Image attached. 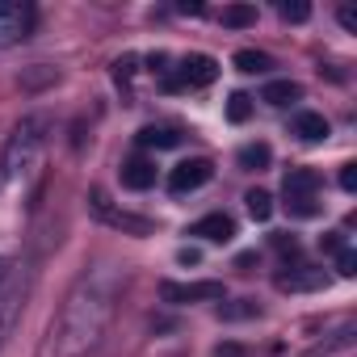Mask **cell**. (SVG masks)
Returning a JSON list of instances; mask_svg holds the SVG:
<instances>
[{
  "instance_id": "cell-1",
  "label": "cell",
  "mask_w": 357,
  "mask_h": 357,
  "mask_svg": "<svg viewBox=\"0 0 357 357\" xmlns=\"http://www.w3.org/2000/svg\"><path fill=\"white\" fill-rule=\"evenodd\" d=\"M122 286H126V278L114 265H93L89 273H80V282L72 286V294L59 311V324L51 332V357H84L89 349H97L114 319Z\"/></svg>"
},
{
  "instance_id": "cell-2",
  "label": "cell",
  "mask_w": 357,
  "mask_h": 357,
  "mask_svg": "<svg viewBox=\"0 0 357 357\" xmlns=\"http://www.w3.org/2000/svg\"><path fill=\"white\" fill-rule=\"evenodd\" d=\"M47 139H51V118H47V114H26V118L13 126L9 143H5L0 176H5V181H17V176H26V172L38 164V155H43Z\"/></svg>"
},
{
  "instance_id": "cell-3",
  "label": "cell",
  "mask_w": 357,
  "mask_h": 357,
  "mask_svg": "<svg viewBox=\"0 0 357 357\" xmlns=\"http://www.w3.org/2000/svg\"><path fill=\"white\" fill-rule=\"evenodd\" d=\"M89 211H93L105 227H114V231H122V236H155V223H151V219H143V215H135V211L118 206L101 185H97V190H89Z\"/></svg>"
},
{
  "instance_id": "cell-4",
  "label": "cell",
  "mask_w": 357,
  "mask_h": 357,
  "mask_svg": "<svg viewBox=\"0 0 357 357\" xmlns=\"http://www.w3.org/2000/svg\"><path fill=\"white\" fill-rule=\"evenodd\" d=\"M219 80V63L211 55H185L181 63H176L172 76H164V89L168 93H181V89H206Z\"/></svg>"
},
{
  "instance_id": "cell-5",
  "label": "cell",
  "mask_w": 357,
  "mask_h": 357,
  "mask_svg": "<svg viewBox=\"0 0 357 357\" xmlns=\"http://www.w3.org/2000/svg\"><path fill=\"white\" fill-rule=\"evenodd\" d=\"M223 282H160V298L172 307L185 303H223Z\"/></svg>"
},
{
  "instance_id": "cell-6",
  "label": "cell",
  "mask_w": 357,
  "mask_h": 357,
  "mask_svg": "<svg viewBox=\"0 0 357 357\" xmlns=\"http://www.w3.org/2000/svg\"><path fill=\"white\" fill-rule=\"evenodd\" d=\"M26 278H17V269H13V278L0 286V349H5V340L13 336V328H17V319H22V311H26Z\"/></svg>"
},
{
  "instance_id": "cell-7",
  "label": "cell",
  "mask_w": 357,
  "mask_h": 357,
  "mask_svg": "<svg viewBox=\"0 0 357 357\" xmlns=\"http://www.w3.org/2000/svg\"><path fill=\"white\" fill-rule=\"evenodd\" d=\"M34 26V9L22 5V0H0V47H13L26 43Z\"/></svg>"
},
{
  "instance_id": "cell-8",
  "label": "cell",
  "mask_w": 357,
  "mask_h": 357,
  "mask_svg": "<svg viewBox=\"0 0 357 357\" xmlns=\"http://www.w3.org/2000/svg\"><path fill=\"white\" fill-rule=\"evenodd\" d=\"M211 176H215V164L206 155H194V160H181L168 172V190L172 194H194V190H202L211 181Z\"/></svg>"
},
{
  "instance_id": "cell-9",
  "label": "cell",
  "mask_w": 357,
  "mask_h": 357,
  "mask_svg": "<svg viewBox=\"0 0 357 357\" xmlns=\"http://www.w3.org/2000/svg\"><path fill=\"white\" fill-rule=\"evenodd\" d=\"M332 278L324 273V269H315V265H294L290 273H278L273 278V286L282 290V294H311V290H324Z\"/></svg>"
},
{
  "instance_id": "cell-10",
  "label": "cell",
  "mask_w": 357,
  "mask_h": 357,
  "mask_svg": "<svg viewBox=\"0 0 357 357\" xmlns=\"http://www.w3.org/2000/svg\"><path fill=\"white\" fill-rule=\"evenodd\" d=\"M190 236H198V240H211V244H227V240L236 236V223H231V215L215 211V215L198 219V223L190 227Z\"/></svg>"
},
{
  "instance_id": "cell-11",
  "label": "cell",
  "mask_w": 357,
  "mask_h": 357,
  "mask_svg": "<svg viewBox=\"0 0 357 357\" xmlns=\"http://www.w3.org/2000/svg\"><path fill=\"white\" fill-rule=\"evenodd\" d=\"M357 340V324L353 319H340V328L336 332H328V340H319L315 349H307L303 357H332V353H340V349H349Z\"/></svg>"
},
{
  "instance_id": "cell-12",
  "label": "cell",
  "mask_w": 357,
  "mask_h": 357,
  "mask_svg": "<svg viewBox=\"0 0 357 357\" xmlns=\"http://www.w3.org/2000/svg\"><path fill=\"white\" fill-rule=\"evenodd\" d=\"M122 185H126V190H151V185H155V164L143 160V155H130V160L122 164Z\"/></svg>"
},
{
  "instance_id": "cell-13",
  "label": "cell",
  "mask_w": 357,
  "mask_h": 357,
  "mask_svg": "<svg viewBox=\"0 0 357 357\" xmlns=\"http://www.w3.org/2000/svg\"><path fill=\"white\" fill-rule=\"evenodd\" d=\"M282 190H286V198H315L319 172H315V168H290L286 181H282Z\"/></svg>"
},
{
  "instance_id": "cell-14",
  "label": "cell",
  "mask_w": 357,
  "mask_h": 357,
  "mask_svg": "<svg viewBox=\"0 0 357 357\" xmlns=\"http://www.w3.org/2000/svg\"><path fill=\"white\" fill-rule=\"evenodd\" d=\"M294 135H298L303 143H324V139L332 135V126H328V118H324V114L303 109V114L294 118Z\"/></svg>"
},
{
  "instance_id": "cell-15",
  "label": "cell",
  "mask_w": 357,
  "mask_h": 357,
  "mask_svg": "<svg viewBox=\"0 0 357 357\" xmlns=\"http://www.w3.org/2000/svg\"><path fill=\"white\" fill-rule=\"evenodd\" d=\"M135 143H139V147H155V151H168V147H176V143H181V135H176L172 126H143V130L135 135Z\"/></svg>"
},
{
  "instance_id": "cell-16",
  "label": "cell",
  "mask_w": 357,
  "mask_h": 357,
  "mask_svg": "<svg viewBox=\"0 0 357 357\" xmlns=\"http://www.w3.org/2000/svg\"><path fill=\"white\" fill-rule=\"evenodd\" d=\"M236 72H244V76H265V72H273V55H265V51H236Z\"/></svg>"
},
{
  "instance_id": "cell-17",
  "label": "cell",
  "mask_w": 357,
  "mask_h": 357,
  "mask_svg": "<svg viewBox=\"0 0 357 357\" xmlns=\"http://www.w3.org/2000/svg\"><path fill=\"white\" fill-rule=\"evenodd\" d=\"M303 97V84H294V80H269L265 89H261V101L265 105H290V101H298Z\"/></svg>"
},
{
  "instance_id": "cell-18",
  "label": "cell",
  "mask_w": 357,
  "mask_h": 357,
  "mask_svg": "<svg viewBox=\"0 0 357 357\" xmlns=\"http://www.w3.org/2000/svg\"><path fill=\"white\" fill-rule=\"evenodd\" d=\"M236 160H240V168H244V172H261V168H269L273 151H269V143H244Z\"/></svg>"
},
{
  "instance_id": "cell-19",
  "label": "cell",
  "mask_w": 357,
  "mask_h": 357,
  "mask_svg": "<svg viewBox=\"0 0 357 357\" xmlns=\"http://www.w3.org/2000/svg\"><path fill=\"white\" fill-rule=\"evenodd\" d=\"M244 206H248V215H252L257 223H269V219H273V194H269V190H248V194H244Z\"/></svg>"
},
{
  "instance_id": "cell-20",
  "label": "cell",
  "mask_w": 357,
  "mask_h": 357,
  "mask_svg": "<svg viewBox=\"0 0 357 357\" xmlns=\"http://www.w3.org/2000/svg\"><path fill=\"white\" fill-rule=\"evenodd\" d=\"M261 315V303L257 298H236V303H219V319L236 324V319H257Z\"/></svg>"
},
{
  "instance_id": "cell-21",
  "label": "cell",
  "mask_w": 357,
  "mask_h": 357,
  "mask_svg": "<svg viewBox=\"0 0 357 357\" xmlns=\"http://www.w3.org/2000/svg\"><path fill=\"white\" fill-rule=\"evenodd\" d=\"M219 22L227 30H248V26H257V5H227Z\"/></svg>"
},
{
  "instance_id": "cell-22",
  "label": "cell",
  "mask_w": 357,
  "mask_h": 357,
  "mask_svg": "<svg viewBox=\"0 0 357 357\" xmlns=\"http://www.w3.org/2000/svg\"><path fill=\"white\" fill-rule=\"evenodd\" d=\"M55 80H59V72L47 68V63H34L30 72H22V89H43V84H55Z\"/></svg>"
},
{
  "instance_id": "cell-23",
  "label": "cell",
  "mask_w": 357,
  "mask_h": 357,
  "mask_svg": "<svg viewBox=\"0 0 357 357\" xmlns=\"http://www.w3.org/2000/svg\"><path fill=\"white\" fill-rule=\"evenodd\" d=\"M278 17L298 26V22H307V17H311V5H307V0H282V5H278Z\"/></svg>"
},
{
  "instance_id": "cell-24",
  "label": "cell",
  "mask_w": 357,
  "mask_h": 357,
  "mask_svg": "<svg viewBox=\"0 0 357 357\" xmlns=\"http://www.w3.org/2000/svg\"><path fill=\"white\" fill-rule=\"evenodd\" d=\"M248 114H252V97L248 93H231L227 97V118L240 126V122H248Z\"/></svg>"
},
{
  "instance_id": "cell-25",
  "label": "cell",
  "mask_w": 357,
  "mask_h": 357,
  "mask_svg": "<svg viewBox=\"0 0 357 357\" xmlns=\"http://www.w3.org/2000/svg\"><path fill=\"white\" fill-rule=\"evenodd\" d=\"M139 63H143L139 55H122V59L114 63V80H118V84H130V80H135V72H139Z\"/></svg>"
},
{
  "instance_id": "cell-26",
  "label": "cell",
  "mask_w": 357,
  "mask_h": 357,
  "mask_svg": "<svg viewBox=\"0 0 357 357\" xmlns=\"http://www.w3.org/2000/svg\"><path fill=\"white\" fill-rule=\"evenodd\" d=\"M286 211H290L294 219H315V215H319V202H315V198H286Z\"/></svg>"
},
{
  "instance_id": "cell-27",
  "label": "cell",
  "mask_w": 357,
  "mask_h": 357,
  "mask_svg": "<svg viewBox=\"0 0 357 357\" xmlns=\"http://www.w3.org/2000/svg\"><path fill=\"white\" fill-rule=\"evenodd\" d=\"M336 273H340V278H353V273H357V252H353V248L336 252Z\"/></svg>"
},
{
  "instance_id": "cell-28",
  "label": "cell",
  "mask_w": 357,
  "mask_h": 357,
  "mask_svg": "<svg viewBox=\"0 0 357 357\" xmlns=\"http://www.w3.org/2000/svg\"><path fill=\"white\" fill-rule=\"evenodd\" d=\"M340 190H344V194L357 190V164H344V168H340Z\"/></svg>"
},
{
  "instance_id": "cell-29",
  "label": "cell",
  "mask_w": 357,
  "mask_h": 357,
  "mask_svg": "<svg viewBox=\"0 0 357 357\" xmlns=\"http://www.w3.org/2000/svg\"><path fill=\"white\" fill-rule=\"evenodd\" d=\"M319 248H324V252H344V236H340V231H328V236L319 240Z\"/></svg>"
},
{
  "instance_id": "cell-30",
  "label": "cell",
  "mask_w": 357,
  "mask_h": 357,
  "mask_svg": "<svg viewBox=\"0 0 357 357\" xmlns=\"http://www.w3.org/2000/svg\"><path fill=\"white\" fill-rule=\"evenodd\" d=\"M336 17H340V26H344V30H357V9H353V5H344Z\"/></svg>"
},
{
  "instance_id": "cell-31",
  "label": "cell",
  "mask_w": 357,
  "mask_h": 357,
  "mask_svg": "<svg viewBox=\"0 0 357 357\" xmlns=\"http://www.w3.org/2000/svg\"><path fill=\"white\" fill-rule=\"evenodd\" d=\"M273 248H282V252H294L298 244H294V236H290V231H282V236H273Z\"/></svg>"
},
{
  "instance_id": "cell-32",
  "label": "cell",
  "mask_w": 357,
  "mask_h": 357,
  "mask_svg": "<svg viewBox=\"0 0 357 357\" xmlns=\"http://www.w3.org/2000/svg\"><path fill=\"white\" fill-rule=\"evenodd\" d=\"M176 261H181V265H198L202 252H198V248H181V252H176Z\"/></svg>"
},
{
  "instance_id": "cell-33",
  "label": "cell",
  "mask_w": 357,
  "mask_h": 357,
  "mask_svg": "<svg viewBox=\"0 0 357 357\" xmlns=\"http://www.w3.org/2000/svg\"><path fill=\"white\" fill-rule=\"evenodd\" d=\"M176 9H181V13H194V17H198V13H206V9H202V0H181Z\"/></svg>"
},
{
  "instance_id": "cell-34",
  "label": "cell",
  "mask_w": 357,
  "mask_h": 357,
  "mask_svg": "<svg viewBox=\"0 0 357 357\" xmlns=\"http://www.w3.org/2000/svg\"><path fill=\"white\" fill-rule=\"evenodd\" d=\"M215 357H244V349H240V344H219Z\"/></svg>"
},
{
  "instance_id": "cell-35",
  "label": "cell",
  "mask_w": 357,
  "mask_h": 357,
  "mask_svg": "<svg viewBox=\"0 0 357 357\" xmlns=\"http://www.w3.org/2000/svg\"><path fill=\"white\" fill-rule=\"evenodd\" d=\"M9 278H13V261H9V257H0V286H5Z\"/></svg>"
},
{
  "instance_id": "cell-36",
  "label": "cell",
  "mask_w": 357,
  "mask_h": 357,
  "mask_svg": "<svg viewBox=\"0 0 357 357\" xmlns=\"http://www.w3.org/2000/svg\"><path fill=\"white\" fill-rule=\"evenodd\" d=\"M252 265H257V252H240L236 257V269H252Z\"/></svg>"
}]
</instances>
